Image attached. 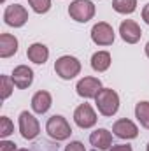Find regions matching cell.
Segmentation results:
<instances>
[{"label":"cell","instance_id":"obj_1","mask_svg":"<svg viewBox=\"0 0 149 151\" xmlns=\"http://www.w3.org/2000/svg\"><path fill=\"white\" fill-rule=\"evenodd\" d=\"M95 104H97L100 114L112 116V114L117 113V109H119V97L111 88H102L97 93V97H95Z\"/></svg>","mask_w":149,"mask_h":151},{"label":"cell","instance_id":"obj_2","mask_svg":"<svg viewBox=\"0 0 149 151\" xmlns=\"http://www.w3.org/2000/svg\"><path fill=\"white\" fill-rule=\"evenodd\" d=\"M46 132H47L49 137L54 139V141H65V139L70 137L72 128H70L69 121H67L63 116L54 114V116H51V118L47 119V123H46Z\"/></svg>","mask_w":149,"mask_h":151},{"label":"cell","instance_id":"obj_3","mask_svg":"<svg viewBox=\"0 0 149 151\" xmlns=\"http://www.w3.org/2000/svg\"><path fill=\"white\" fill-rule=\"evenodd\" d=\"M54 72L60 76L62 79H74L75 76L81 72V62L70 56V55H65V56H60L56 62H54Z\"/></svg>","mask_w":149,"mask_h":151},{"label":"cell","instance_id":"obj_4","mask_svg":"<svg viewBox=\"0 0 149 151\" xmlns=\"http://www.w3.org/2000/svg\"><path fill=\"white\" fill-rule=\"evenodd\" d=\"M69 14L77 23H86L95 16V4L91 0H74L69 5Z\"/></svg>","mask_w":149,"mask_h":151},{"label":"cell","instance_id":"obj_5","mask_svg":"<svg viewBox=\"0 0 149 151\" xmlns=\"http://www.w3.org/2000/svg\"><path fill=\"white\" fill-rule=\"evenodd\" d=\"M4 21L9 25V27H14V28H19L23 27L27 21H28V11L19 5V4H12V5H7L5 12H4Z\"/></svg>","mask_w":149,"mask_h":151},{"label":"cell","instance_id":"obj_6","mask_svg":"<svg viewBox=\"0 0 149 151\" xmlns=\"http://www.w3.org/2000/svg\"><path fill=\"white\" fill-rule=\"evenodd\" d=\"M19 132H21L23 139H27V141L35 139L39 135V132H40L37 118L34 114H30L28 111H23L19 114Z\"/></svg>","mask_w":149,"mask_h":151},{"label":"cell","instance_id":"obj_7","mask_svg":"<svg viewBox=\"0 0 149 151\" xmlns=\"http://www.w3.org/2000/svg\"><path fill=\"white\" fill-rule=\"evenodd\" d=\"M91 40L97 46H111L114 42V28L109 23L100 21L97 25H93L91 28Z\"/></svg>","mask_w":149,"mask_h":151},{"label":"cell","instance_id":"obj_8","mask_svg":"<svg viewBox=\"0 0 149 151\" xmlns=\"http://www.w3.org/2000/svg\"><path fill=\"white\" fill-rule=\"evenodd\" d=\"M75 90H77V95L82 97V99H95L97 93L102 90V81L98 77H90L88 76V77H82L77 83Z\"/></svg>","mask_w":149,"mask_h":151},{"label":"cell","instance_id":"obj_9","mask_svg":"<svg viewBox=\"0 0 149 151\" xmlns=\"http://www.w3.org/2000/svg\"><path fill=\"white\" fill-rule=\"evenodd\" d=\"M74 121L81 128H91L97 123V114L90 104H81L74 111Z\"/></svg>","mask_w":149,"mask_h":151},{"label":"cell","instance_id":"obj_10","mask_svg":"<svg viewBox=\"0 0 149 151\" xmlns=\"http://www.w3.org/2000/svg\"><path fill=\"white\" fill-rule=\"evenodd\" d=\"M119 34H121V39L128 44H135L140 40V35H142V30L140 27L133 21V19H125L121 25H119Z\"/></svg>","mask_w":149,"mask_h":151},{"label":"cell","instance_id":"obj_11","mask_svg":"<svg viewBox=\"0 0 149 151\" xmlns=\"http://www.w3.org/2000/svg\"><path fill=\"white\" fill-rule=\"evenodd\" d=\"M112 132H114L119 139H135V137L139 135L137 125H135L132 119H126V118L117 119V121L114 123V127H112Z\"/></svg>","mask_w":149,"mask_h":151},{"label":"cell","instance_id":"obj_12","mask_svg":"<svg viewBox=\"0 0 149 151\" xmlns=\"http://www.w3.org/2000/svg\"><path fill=\"white\" fill-rule=\"evenodd\" d=\"M14 86H18L19 90H27L32 83H34V70L27 65H19L12 70V76H11Z\"/></svg>","mask_w":149,"mask_h":151},{"label":"cell","instance_id":"obj_13","mask_svg":"<svg viewBox=\"0 0 149 151\" xmlns=\"http://www.w3.org/2000/svg\"><path fill=\"white\" fill-rule=\"evenodd\" d=\"M90 142L97 148V150H109L112 144V134L109 130H105V128H98V130H95L91 135H90Z\"/></svg>","mask_w":149,"mask_h":151},{"label":"cell","instance_id":"obj_14","mask_svg":"<svg viewBox=\"0 0 149 151\" xmlns=\"http://www.w3.org/2000/svg\"><path fill=\"white\" fill-rule=\"evenodd\" d=\"M27 56H28L30 62H34V63H37V65H42V63H46L47 58H49V49H47L44 44L35 42V44H32V46L27 49Z\"/></svg>","mask_w":149,"mask_h":151},{"label":"cell","instance_id":"obj_15","mask_svg":"<svg viewBox=\"0 0 149 151\" xmlns=\"http://www.w3.org/2000/svg\"><path fill=\"white\" fill-rule=\"evenodd\" d=\"M51 104H53V100H51L49 91L40 90V91H37V93L32 97V109H34L37 114L47 113V111H49V107H51Z\"/></svg>","mask_w":149,"mask_h":151},{"label":"cell","instance_id":"obj_16","mask_svg":"<svg viewBox=\"0 0 149 151\" xmlns=\"http://www.w3.org/2000/svg\"><path fill=\"white\" fill-rule=\"evenodd\" d=\"M18 53V39L11 34H2L0 35V56L9 58Z\"/></svg>","mask_w":149,"mask_h":151},{"label":"cell","instance_id":"obj_17","mask_svg":"<svg viewBox=\"0 0 149 151\" xmlns=\"http://www.w3.org/2000/svg\"><path fill=\"white\" fill-rule=\"evenodd\" d=\"M91 67L97 72H105L111 67V55L107 51H97L91 56Z\"/></svg>","mask_w":149,"mask_h":151},{"label":"cell","instance_id":"obj_18","mask_svg":"<svg viewBox=\"0 0 149 151\" xmlns=\"http://www.w3.org/2000/svg\"><path fill=\"white\" fill-rule=\"evenodd\" d=\"M112 9L119 14H132L137 9V0H112Z\"/></svg>","mask_w":149,"mask_h":151},{"label":"cell","instance_id":"obj_19","mask_svg":"<svg viewBox=\"0 0 149 151\" xmlns=\"http://www.w3.org/2000/svg\"><path fill=\"white\" fill-rule=\"evenodd\" d=\"M135 118L144 128H149V102H139L135 106Z\"/></svg>","mask_w":149,"mask_h":151},{"label":"cell","instance_id":"obj_20","mask_svg":"<svg viewBox=\"0 0 149 151\" xmlns=\"http://www.w3.org/2000/svg\"><path fill=\"white\" fill-rule=\"evenodd\" d=\"M12 90H14L12 79H11L9 76H2V77H0V97H2V100L9 99L11 93H12Z\"/></svg>","mask_w":149,"mask_h":151},{"label":"cell","instance_id":"obj_21","mask_svg":"<svg viewBox=\"0 0 149 151\" xmlns=\"http://www.w3.org/2000/svg\"><path fill=\"white\" fill-rule=\"evenodd\" d=\"M28 4L37 14H44L51 9V0H28Z\"/></svg>","mask_w":149,"mask_h":151},{"label":"cell","instance_id":"obj_22","mask_svg":"<svg viewBox=\"0 0 149 151\" xmlns=\"http://www.w3.org/2000/svg\"><path fill=\"white\" fill-rule=\"evenodd\" d=\"M12 132H14L12 121H11L7 116H2V118H0V137H9Z\"/></svg>","mask_w":149,"mask_h":151},{"label":"cell","instance_id":"obj_23","mask_svg":"<svg viewBox=\"0 0 149 151\" xmlns=\"http://www.w3.org/2000/svg\"><path fill=\"white\" fill-rule=\"evenodd\" d=\"M65 151H86V150H84V144H82V142L74 141V142H70V144L65 148Z\"/></svg>","mask_w":149,"mask_h":151},{"label":"cell","instance_id":"obj_24","mask_svg":"<svg viewBox=\"0 0 149 151\" xmlns=\"http://www.w3.org/2000/svg\"><path fill=\"white\" fill-rule=\"evenodd\" d=\"M0 151H16V144L9 142V141H2L0 142Z\"/></svg>","mask_w":149,"mask_h":151},{"label":"cell","instance_id":"obj_25","mask_svg":"<svg viewBox=\"0 0 149 151\" xmlns=\"http://www.w3.org/2000/svg\"><path fill=\"white\" fill-rule=\"evenodd\" d=\"M109 151H132V146H128V144H117V146H112Z\"/></svg>","mask_w":149,"mask_h":151},{"label":"cell","instance_id":"obj_26","mask_svg":"<svg viewBox=\"0 0 149 151\" xmlns=\"http://www.w3.org/2000/svg\"><path fill=\"white\" fill-rule=\"evenodd\" d=\"M142 19L149 25V4H146V5H144V9H142Z\"/></svg>","mask_w":149,"mask_h":151},{"label":"cell","instance_id":"obj_27","mask_svg":"<svg viewBox=\"0 0 149 151\" xmlns=\"http://www.w3.org/2000/svg\"><path fill=\"white\" fill-rule=\"evenodd\" d=\"M146 56H148V58H149V42H148V44H146Z\"/></svg>","mask_w":149,"mask_h":151},{"label":"cell","instance_id":"obj_28","mask_svg":"<svg viewBox=\"0 0 149 151\" xmlns=\"http://www.w3.org/2000/svg\"><path fill=\"white\" fill-rule=\"evenodd\" d=\"M146 151H149V142H148V148H146Z\"/></svg>","mask_w":149,"mask_h":151},{"label":"cell","instance_id":"obj_29","mask_svg":"<svg viewBox=\"0 0 149 151\" xmlns=\"http://www.w3.org/2000/svg\"><path fill=\"white\" fill-rule=\"evenodd\" d=\"M18 151H28V150H18Z\"/></svg>","mask_w":149,"mask_h":151},{"label":"cell","instance_id":"obj_30","mask_svg":"<svg viewBox=\"0 0 149 151\" xmlns=\"http://www.w3.org/2000/svg\"><path fill=\"white\" fill-rule=\"evenodd\" d=\"M2 2H4V0H2Z\"/></svg>","mask_w":149,"mask_h":151}]
</instances>
